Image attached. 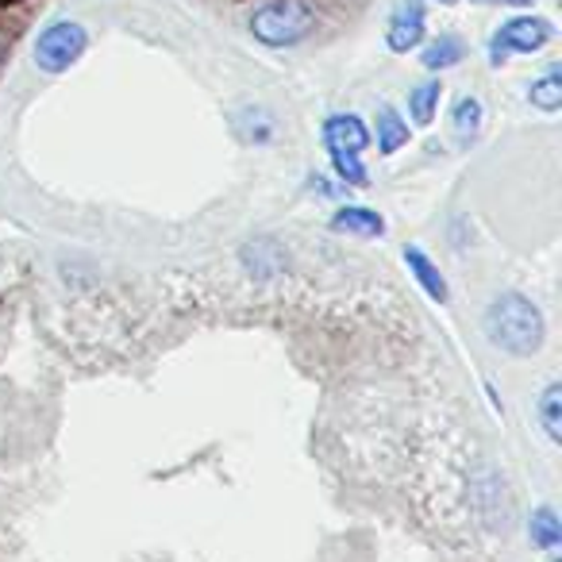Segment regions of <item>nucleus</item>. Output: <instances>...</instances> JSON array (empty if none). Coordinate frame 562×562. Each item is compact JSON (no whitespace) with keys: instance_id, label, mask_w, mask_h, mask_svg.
Listing matches in <instances>:
<instances>
[{"instance_id":"f257e3e1","label":"nucleus","mask_w":562,"mask_h":562,"mask_svg":"<svg viewBox=\"0 0 562 562\" xmlns=\"http://www.w3.org/2000/svg\"><path fill=\"white\" fill-rule=\"evenodd\" d=\"M482 331L497 351L508 355V359H531V355H539V347H543V339H547V321L536 301L508 290V293H497V297L485 305Z\"/></svg>"},{"instance_id":"f03ea898","label":"nucleus","mask_w":562,"mask_h":562,"mask_svg":"<svg viewBox=\"0 0 562 562\" xmlns=\"http://www.w3.org/2000/svg\"><path fill=\"white\" fill-rule=\"evenodd\" d=\"M316 27V12L308 9L305 0H270L250 16V35L262 47H297L301 40H308Z\"/></svg>"},{"instance_id":"7ed1b4c3","label":"nucleus","mask_w":562,"mask_h":562,"mask_svg":"<svg viewBox=\"0 0 562 562\" xmlns=\"http://www.w3.org/2000/svg\"><path fill=\"white\" fill-rule=\"evenodd\" d=\"M89 47V32L78 24V20H58L47 32L35 40V66L43 74H63L86 55Z\"/></svg>"},{"instance_id":"20e7f679","label":"nucleus","mask_w":562,"mask_h":562,"mask_svg":"<svg viewBox=\"0 0 562 562\" xmlns=\"http://www.w3.org/2000/svg\"><path fill=\"white\" fill-rule=\"evenodd\" d=\"M554 40L551 20L543 16H513L493 32L490 40V66H501L508 55H536Z\"/></svg>"},{"instance_id":"39448f33","label":"nucleus","mask_w":562,"mask_h":562,"mask_svg":"<svg viewBox=\"0 0 562 562\" xmlns=\"http://www.w3.org/2000/svg\"><path fill=\"white\" fill-rule=\"evenodd\" d=\"M428 32V16H424V0H401L385 27V43H390L393 55H408L424 43Z\"/></svg>"},{"instance_id":"423d86ee","label":"nucleus","mask_w":562,"mask_h":562,"mask_svg":"<svg viewBox=\"0 0 562 562\" xmlns=\"http://www.w3.org/2000/svg\"><path fill=\"white\" fill-rule=\"evenodd\" d=\"M324 147L331 150H347V155H362L370 147V127L362 124V116L355 112H336V116L324 120Z\"/></svg>"},{"instance_id":"0eeeda50","label":"nucleus","mask_w":562,"mask_h":562,"mask_svg":"<svg viewBox=\"0 0 562 562\" xmlns=\"http://www.w3.org/2000/svg\"><path fill=\"white\" fill-rule=\"evenodd\" d=\"M405 266H408V273L416 278V285H420L424 293H428L436 305H447L451 301V290H447V278H443V270H439L436 262H431V255L424 247H416V243H408L405 247Z\"/></svg>"},{"instance_id":"6e6552de","label":"nucleus","mask_w":562,"mask_h":562,"mask_svg":"<svg viewBox=\"0 0 562 562\" xmlns=\"http://www.w3.org/2000/svg\"><path fill=\"white\" fill-rule=\"evenodd\" d=\"M331 232L336 235H362V239H382L385 235V216L362 204H344L331 216Z\"/></svg>"},{"instance_id":"1a4fd4ad","label":"nucleus","mask_w":562,"mask_h":562,"mask_svg":"<svg viewBox=\"0 0 562 562\" xmlns=\"http://www.w3.org/2000/svg\"><path fill=\"white\" fill-rule=\"evenodd\" d=\"M239 255H243V266H247V273L255 281H270L285 270V250H281L273 239H266V235L262 239H250Z\"/></svg>"},{"instance_id":"9d476101","label":"nucleus","mask_w":562,"mask_h":562,"mask_svg":"<svg viewBox=\"0 0 562 562\" xmlns=\"http://www.w3.org/2000/svg\"><path fill=\"white\" fill-rule=\"evenodd\" d=\"M374 135H378V150H382V155H397L408 143V120H401V112L393 109V104H382V109H378Z\"/></svg>"},{"instance_id":"9b49d317","label":"nucleus","mask_w":562,"mask_h":562,"mask_svg":"<svg viewBox=\"0 0 562 562\" xmlns=\"http://www.w3.org/2000/svg\"><path fill=\"white\" fill-rule=\"evenodd\" d=\"M462 58H467V43H462L459 35H439V40H431L428 47H424L420 63H424V70L443 74V70H451V66H459Z\"/></svg>"},{"instance_id":"f8f14e48","label":"nucleus","mask_w":562,"mask_h":562,"mask_svg":"<svg viewBox=\"0 0 562 562\" xmlns=\"http://www.w3.org/2000/svg\"><path fill=\"white\" fill-rule=\"evenodd\" d=\"M482 120H485V109H482L477 97H459V101H454L451 127H454V135H459L462 147H470V143L482 135Z\"/></svg>"},{"instance_id":"ddd939ff","label":"nucleus","mask_w":562,"mask_h":562,"mask_svg":"<svg viewBox=\"0 0 562 562\" xmlns=\"http://www.w3.org/2000/svg\"><path fill=\"white\" fill-rule=\"evenodd\" d=\"M528 539H531V547H539V551H554V547L562 543V520H559V513H554L551 505L531 508Z\"/></svg>"},{"instance_id":"4468645a","label":"nucleus","mask_w":562,"mask_h":562,"mask_svg":"<svg viewBox=\"0 0 562 562\" xmlns=\"http://www.w3.org/2000/svg\"><path fill=\"white\" fill-rule=\"evenodd\" d=\"M536 420H539V428H543L547 443H562V385L559 382H551L539 393Z\"/></svg>"},{"instance_id":"2eb2a0df","label":"nucleus","mask_w":562,"mask_h":562,"mask_svg":"<svg viewBox=\"0 0 562 562\" xmlns=\"http://www.w3.org/2000/svg\"><path fill=\"white\" fill-rule=\"evenodd\" d=\"M528 101L536 104L539 112H559L562 109V66H547L536 81L528 86Z\"/></svg>"},{"instance_id":"dca6fc26","label":"nucleus","mask_w":562,"mask_h":562,"mask_svg":"<svg viewBox=\"0 0 562 562\" xmlns=\"http://www.w3.org/2000/svg\"><path fill=\"white\" fill-rule=\"evenodd\" d=\"M235 132H239L247 143H270L273 132H278V124H273V116L266 109L247 104V109L235 112Z\"/></svg>"},{"instance_id":"f3484780","label":"nucleus","mask_w":562,"mask_h":562,"mask_svg":"<svg viewBox=\"0 0 562 562\" xmlns=\"http://www.w3.org/2000/svg\"><path fill=\"white\" fill-rule=\"evenodd\" d=\"M439 97H443V86H439L436 78L420 81V86L408 93V116H413V124L428 127L431 120H436V109H439Z\"/></svg>"},{"instance_id":"a211bd4d","label":"nucleus","mask_w":562,"mask_h":562,"mask_svg":"<svg viewBox=\"0 0 562 562\" xmlns=\"http://www.w3.org/2000/svg\"><path fill=\"white\" fill-rule=\"evenodd\" d=\"M331 170H336V178L344 181L347 189H362L370 186V170L367 162H362V155H347V150H331Z\"/></svg>"},{"instance_id":"6ab92c4d","label":"nucleus","mask_w":562,"mask_h":562,"mask_svg":"<svg viewBox=\"0 0 562 562\" xmlns=\"http://www.w3.org/2000/svg\"><path fill=\"white\" fill-rule=\"evenodd\" d=\"M308 189H313V193H321V196H328V201H344V196H347L344 181H328V178H321V173H316V178H308Z\"/></svg>"},{"instance_id":"aec40b11","label":"nucleus","mask_w":562,"mask_h":562,"mask_svg":"<svg viewBox=\"0 0 562 562\" xmlns=\"http://www.w3.org/2000/svg\"><path fill=\"white\" fill-rule=\"evenodd\" d=\"M477 4H508V9H528L531 0H477Z\"/></svg>"},{"instance_id":"412c9836","label":"nucleus","mask_w":562,"mask_h":562,"mask_svg":"<svg viewBox=\"0 0 562 562\" xmlns=\"http://www.w3.org/2000/svg\"><path fill=\"white\" fill-rule=\"evenodd\" d=\"M0 4H4V9H9V4H20V0H0Z\"/></svg>"},{"instance_id":"4be33fe9","label":"nucleus","mask_w":562,"mask_h":562,"mask_svg":"<svg viewBox=\"0 0 562 562\" xmlns=\"http://www.w3.org/2000/svg\"><path fill=\"white\" fill-rule=\"evenodd\" d=\"M436 4H459V0H436Z\"/></svg>"}]
</instances>
